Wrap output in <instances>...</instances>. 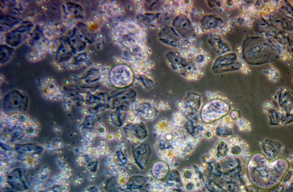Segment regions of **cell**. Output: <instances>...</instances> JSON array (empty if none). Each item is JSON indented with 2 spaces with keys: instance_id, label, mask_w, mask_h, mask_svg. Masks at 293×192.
<instances>
[{
  "instance_id": "cell-1",
  "label": "cell",
  "mask_w": 293,
  "mask_h": 192,
  "mask_svg": "<svg viewBox=\"0 0 293 192\" xmlns=\"http://www.w3.org/2000/svg\"><path fill=\"white\" fill-rule=\"evenodd\" d=\"M247 41L244 44V53L246 60L251 63L259 64L271 59L274 54V48L268 41L263 40Z\"/></svg>"
},
{
  "instance_id": "cell-2",
  "label": "cell",
  "mask_w": 293,
  "mask_h": 192,
  "mask_svg": "<svg viewBox=\"0 0 293 192\" xmlns=\"http://www.w3.org/2000/svg\"><path fill=\"white\" fill-rule=\"evenodd\" d=\"M166 57L172 69L186 78L194 79L198 74V69L194 63L188 61L179 52L170 51Z\"/></svg>"
},
{
  "instance_id": "cell-3",
  "label": "cell",
  "mask_w": 293,
  "mask_h": 192,
  "mask_svg": "<svg viewBox=\"0 0 293 192\" xmlns=\"http://www.w3.org/2000/svg\"><path fill=\"white\" fill-rule=\"evenodd\" d=\"M134 76L131 69L128 66L119 64L114 67L111 70L110 78L112 83L118 87H125L133 82Z\"/></svg>"
},
{
  "instance_id": "cell-4",
  "label": "cell",
  "mask_w": 293,
  "mask_h": 192,
  "mask_svg": "<svg viewBox=\"0 0 293 192\" xmlns=\"http://www.w3.org/2000/svg\"><path fill=\"white\" fill-rule=\"evenodd\" d=\"M236 60L237 56L234 53H230L221 55L215 61L212 70L216 74L235 70L238 67Z\"/></svg>"
},
{
  "instance_id": "cell-5",
  "label": "cell",
  "mask_w": 293,
  "mask_h": 192,
  "mask_svg": "<svg viewBox=\"0 0 293 192\" xmlns=\"http://www.w3.org/2000/svg\"><path fill=\"white\" fill-rule=\"evenodd\" d=\"M173 28L182 37L185 38L192 37L195 32L190 22L184 14L176 17L173 21Z\"/></svg>"
},
{
  "instance_id": "cell-6",
  "label": "cell",
  "mask_w": 293,
  "mask_h": 192,
  "mask_svg": "<svg viewBox=\"0 0 293 192\" xmlns=\"http://www.w3.org/2000/svg\"><path fill=\"white\" fill-rule=\"evenodd\" d=\"M4 104L7 108L22 109L27 106L28 101L24 94L19 91H12L7 94L4 99Z\"/></svg>"
},
{
  "instance_id": "cell-7",
  "label": "cell",
  "mask_w": 293,
  "mask_h": 192,
  "mask_svg": "<svg viewBox=\"0 0 293 192\" xmlns=\"http://www.w3.org/2000/svg\"><path fill=\"white\" fill-rule=\"evenodd\" d=\"M159 40L171 46L177 47L181 43V37L173 27L167 26L163 28L158 33Z\"/></svg>"
},
{
  "instance_id": "cell-8",
  "label": "cell",
  "mask_w": 293,
  "mask_h": 192,
  "mask_svg": "<svg viewBox=\"0 0 293 192\" xmlns=\"http://www.w3.org/2000/svg\"><path fill=\"white\" fill-rule=\"evenodd\" d=\"M151 153L148 145L143 143L139 146L133 148L134 159L139 166L143 169L146 166Z\"/></svg>"
},
{
  "instance_id": "cell-9",
  "label": "cell",
  "mask_w": 293,
  "mask_h": 192,
  "mask_svg": "<svg viewBox=\"0 0 293 192\" xmlns=\"http://www.w3.org/2000/svg\"><path fill=\"white\" fill-rule=\"evenodd\" d=\"M229 110V107L227 103L220 99H214L208 102L202 109V113L210 115L226 113Z\"/></svg>"
},
{
  "instance_id": "cell-10",
  "label": "cell",
  "mask_w": 293,
  "mask_h": 192,
  "mask_svg": "<svg viewBox=\"0 0 293 192\" xmlns=\"http://www.w3.org/2000/svg\"><path fill=\"white\" fill-rule=\"evenodd\" d=\"M208 42L212 50L219 55H221L230 50L229 44L218 35L211 34Z\"/></svg>"
},
{
  "instance_id": "cell-11",
  "label": "cell",
  "mask_w": 293,
  "mask_h": 192,
  "mask_svg": "<svg viewBox=\"0 0 293 192\" xmlns=\"http://www.w3.org/2000/svg\"><path fill=\"white\" fill-rule=\"evenodd\" d=\"M169 170V167L166 163L162 160H158L153 164L151 168V173L154 178L161 180L167 176Z\"/></svg>"
},
{
  "instance_id": "cell-12",
  "label": "cell",
  "mask_w": 293,
  "mask_h": 192,
  "mask_svg": "<svg viewBox=\"0 0 293 192\" xmlns=\"http://www.w3.org/2000/svg\"><path fill=\"white\" fill-rule=\"evenodd\" d=\"M8 182L14 188L22 190L26 188L22 179L21 172L19 169L14 170L8 177Z\"/></svg>"
},
{
  "instance_id": "cell-13",
  "label": "cell",
  "mask_w": 293,
  "mask_h": 192,
  "mask_svg": "<svg viewBox=\"0 0 293 192\" xmlns=\"http://www.w3.org/2000/svg\"><path fill=\"white\" fill-rule=\"evenodd\" d=\"M200 96L194 92L188 93L183 100V103L186 109L195 111L198 110L201 105Z\"/></svg>"
},
{
  "instance_id": "cell-14",
  "label": "cell",
  "mask_w": 293,
  "mask_h": 192,
  "mask_svg": "<svg viewBox=\"0 0 293 192\" xmlns=\"http://www.w3.org/2000/svg\"><path fill=\"white\" fill-rule=\"evenodd\" d=\"M222 21V19L217 15H207L203 16L202 18L200 21L201 25L204 29H213L220 26Z\"/></svg>"
},
{
  "instance_id": "cell-15",
  "label": "cell",
  "mask_w": 293,
  "mask_h": 192,
  "mask_svg": "<svg viewBox=\"0 0 293 192\" xmlns=\"http://www.w3.org/2000/svg\"><path fill=\"white\" fill-rule=\"evenodd\" d=\"M148 180L147 177L142 176H134L131 177L128 182V185L131 189L142 188Z\"/></svg>"
},
{
  "instance_id": "cell-16",
  "label": "cell",
  "mask_w": 293,
  "mask_h": 192,
  "mask_svg": "<svg viewBox=\"0 0 293 192\" xmlns=\"http://www.w3.org/2000/svg\"><path fill=\"white\" fill-rule=\"evenodd\" d=\"M158 14H145L139 16V19L150 26H156L159 21Z\"/></svg>"
},
{
  "instance_id": "cell-17",
  "label": "cell",
  "mask_w": 293,
  "mask_h": 192,
  "mask_svg": "<svg viewBox=\"0 0 293 192\" xmlns=\"http://www.w3.org/2000/svg\"><path fill=\"white\" fill-rule=\"evenodd\" d=\"M16 150L20 153H37L42 152L41 147L36 145H26L18 146Z\"/></svg>"
},
{
  "instance_id": "cell-18",
  "label": "cell",
  "mask_w": 293,
  "mask_h": 192,
  "mask_svg": "<svg viewBox=\"0 0 293 192\" xmlns=\"http://www.w3.org/2000/svg\"><path fill=\"white\" fill-rule=\"evenodd\" d=\"M216 151L217 157L221 159L228 155L229 151V147L227 143L224 141H221L217 146Z\"/></svg>"
},
{
  "instance_id": "cell-19",
  "label": "cell",
  "mask_w": 293,
  "mask_h": 192,
  "mask_svg": "<svg viewBox=\"0 0 293 192\" xmlns=\"http://www.w3.org/2000/svg\"><path fill=\"white\" fill-rule=\"evenodd\" d=\"M134 133L139 139H142L146 137L147 135L146 130L141 125H138L134 128Z\"/></svg>"
},
{
  "instance_id": "cell-20",
  "label": "cell",
  "mask_w": 293,
  "mask_h": 192,
  "mask_svg": "<svg viewBox=\"0 0 293 192\" xmlns=\"http://www.w3.org/2000/svg\"><path fill=\"white\" fill-rule=\"evenodd\" d=\"M230 130L223 127H219L216 130V133L219 136H226L229 135Z\"/></svg>"
},
{
  "instance_id": "cell-21",
  "label": "cell",
  "mask_w": 293,
  "mask_h": 192,
  "mask_svg": "<svg viewBox=\"0 0 293 192\" xmlns=\"http://www.w3.org/2000/svg\"><path fill=\"white\" fill-rule=\"evenodd\" d=\"M204 57L203 55L202 54H199L197 55V56L195 58V61L198 63H201L203 62L204 60Z\"/></svg>"
},
{
  "instance_id": "cell-22",
  "label": "cell",
  "mask_w": 293,
  "mask_h": 192,
  "mask_svg": "<svg viewBox=\"0 0 293 192\" xmlns=\"http://www.w3.org/2000/svg\"><path fill=\"white\" fill-rule=\"evenodd\" d=\"M208 3L210 6L213 7L217 6L220 5V3L217 1L209 0L208 1Z\"/></svg>"
}]
</instances>
